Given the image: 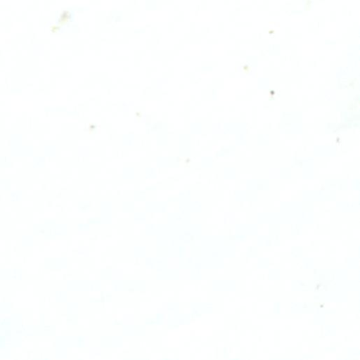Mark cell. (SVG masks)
<instances>
[{
    "instance_id": "obj_1",
    "label": "cell",
    "mask_w": 360,
    "mask_h": 360,
    "mask_svg": "<svg viewBox=\"0 0 360 360\" xmlns=\"http://www.w3.org/2000/svg\"><path fill=\"white\" fill-rule=\"evenodd\" d=\"M72 18L71 13L68 11H63L58 18V24L61 25H64L67 24Z\"/></svg>"
}]
</instances>
